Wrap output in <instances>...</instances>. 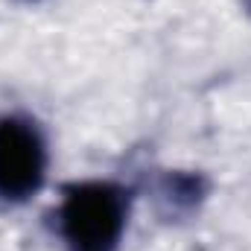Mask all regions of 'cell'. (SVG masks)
<instances>
[{"instance_id":"3","label":"cell","mask_w":251,"mask_h":251,"mask_svg":"<svg viewBox=\"0 0 251 251\" xmlns=\"http://www.w3.org/2000/svg\"><path fill=\"white\" fill-rule=\"evenodd\" d=\"M210 196V178L199 170H164L152 184V204L164 222L193 219Z\"/></svg>"},{"instance_id":"2","label":"cell","mask_w":251,"mask_h":251,"mask_svg":"<svg viewBox=\"0 0 251 251\" xmlns=\"http://www.w3.org/2000/svg\"><path fill=\"white\" fill-rule=\"evenodd\" d=\"M50 143L35 117L0 114V207H24L47 184Z\"/></svg>"},{"instance_id":"4","label":"cell","mask_w":251,"mask_h":251,"mask_svg":"<svg viewBox=\"0 0 251 251\" xmlns=\"http://www.w3.org/2000/svg\"><path fill=\"white\" fill-rule=\"evenodd\" d=\"M246 6H249V12H251V0H246Z\"/></svg>"},{"instance_id":"1","label":"cell","mask_w":251,"mask_h":251,"mask_svg":"<svg viewBox=\"0 0 251 251\" xmlns=\"http://www.w3.org/2000/svg\"><path fill=\"white\" fill-rule=\"evenodd\" d=\"M134 190L114 178L67 181L53 210V228L64 251H120Z\"/></svg>"}]
</instances>
